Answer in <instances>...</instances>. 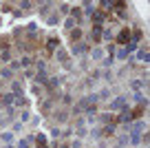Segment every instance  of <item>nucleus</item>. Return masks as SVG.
Returning <instances> with one entry per match:
<instances>
[{
  "mask_svg": "<svg viewBox=\"0 0 150 148\" xmlns=\"http://www.w3.org/2000/svg\"><path fill=\"white\" fill-rule=\"evenodd\" d=\"M99 122H102V124H106V126H110L112 122H115V117H112L110 113H102V115H99Z\"/></svg>",
  "mask_w": 150,
  "mask_h": 148,
  "instance_id": "obj_11",
  "label": "nucleus"
},
{
  "mask_svg": "<svg viewBox=\"0 0 150 148\" xmlns=\"http://www.w3.org/2000/svg\"><path fill=\"white\" fill-rule=\"evenodd\" d=\"M51 135H53V137H60L62 130H60V128H53V130H51Z\"/></svg>",
  "mask_w": 150,
  "mask_h": 148,
  "instance_id": "obj_41",
  "label": "nucleus"
},
{
  "mask_svg": "<svg viewBox=\"0 0 150 148\" xmlns=\"http://www.w3.org/2000/svg\"><path fill=\"white\" fill-rule=\"evenodd\" d=\"M33 62H35V60H33L31 56H24L22 60L18 62V64H20V66H24V69H31V64H33Z\"/></svg>",
  "mask_w": 150,
  "mask_h": 148,
  "instance_id": "obj_14",
  "label": "nucleus"
},
{
  "mask_svg": "<svg viewBox=\"0 0 150 148\" xmlns=\"http://www.w3.org/2000/svg\"><path fill=\"white\" fill-rule=\"evenodd\" d=\"M0 78H5V80H9V78H13V71L9 69V66H7V69H2L0 71Z\"/></svg>",
  "mask_w": 150,
  "mask_h": 148,
  "instance_id": "obj_27",
  "label": "nucleus"
},
{
  "mask_svg": "<svg viewBox=\"0 0 150 148\" xmlns=\"http://www.w3.org/2000/svg\"><path fill=\"white\" fill-rule=\"evenodd\" d=\"M112 62H115V58L108 56V58H104V60H102V66H104V69H108V66H112Z\"/></svg>",
  "mask_w": 150,
  "mask_h": 148,
  "instance_id": "obj_29",
  "label": "nucleus"
},
{
  "mask_svg": "<svg viewBox=\"0 0 150 148\" xmlns=\"http://www.w3.org/2000/svg\"><path fill=\"white\" fill-rule=\"evenodd\" d=\"M57 44H60V40H57L55 36H51V38L47 40V49H49V51H55V49H57Z\"/></svg>",
  "mask_w": 150,
  "mask_h": 148,
  "instance_id": "obj_10",
  "label": "nucleus"
},
{
  "mask_svg": "<svg viewBox=\"0 0 150 148\" xmlns=\"http://www.w3.org/2000/svg\"><path fill=\"white\" fill-rule=\"evenodd\" d=\"M128 42H130V29H124V31H119L117 44H128Z\"/></svg>",
  "mask_w": 150,
  "mask_h": 148,
  "instance_id": "obj_4",
  "label": "nucleus"
},
{
  "mask_svg": "<svg viewBox=\"0 0 150 148\" xmlns=\"http://www.w3.org/2000/svg\"><path fill=\"white\" fill-rule=\"evenodd\" d=\"M66 117H69V113H66V111H60V113H55V122H57V124L66 122Z\"/></svg>",
  "mask_w": 150,
  "mask_h": 148,
  "instance_id": "obj_22",
  "label": "nucleus"
},
{
  "mask_svg": "<svg viewBox=\"0 0 150 148\" xmlns=\"http://www.w3.org/2000/svg\"><path fill=\"white\" fill-rule=\"evenodd\" d=\"M132 135H128V144H132V146H137V144L141 142V135L139 133H135V130H130Z\"/></svg>",
  "mask_w": 150,
  "mask_h": 148,
  "instance_id": "obj_13",
  "label": "nucleus"
},
{
  "mask_svg": "<svg viewBox=\"0 0 150 148\" xmlns=\"http://www.w3.org/2000/svg\"><path fill=\"white\" fill-rule=\"evenodd\" d=\"M16 148H29V139H27V137H24V139H20Z\"/></svg>",
  "mask_w": 150,
  "mask_h": 148,
  "instance_id": "obj_36",
  "label": "nucleus"
},
{
  "mask_svg": "<svg viewBox=\"0 0 150 148\" xmlns=\"http://www.w3.org/2000/svg\"><path fill=\"white\" fill-rule=\"evenodd\" d=\"M115 148H124V146H115Z\"/></svg>",
  "mask_w": 150,
  "mask_h": 148,
  "instance_id": "obj_44",
  "label": "nucleus"
},
{
  "mask_svg": "<svg viewBox=\"0 0 150 148\" xmlns=\"http://www.w3.org/2000/svg\"><path fill=\"white\" fill-rule=\"evenodd\" d=\"M13 100H16V95H13V93H9V95L2 97V104H5V106H13Z\"/></svg>",
  "mask_w": 150,
  "mask_h": 148,
  "instance_id": "obj_19",
  "label": "nucleus"
},
{
  "mask_svg": "<svg viewBox=\"0 0 150 148\" xmlns=\"http://www.w3.org/2000/svg\"><path fill=\"white\" fill-rule=\"evenodd\" d=\"M135 102H137V104H141V106H146V97L141 95V93H135Z\"/></svg>",
  "mask_w": 150,
  "mask_h": 148,
  "instance_id": "obj_31",
  "label": "nucleus"
},
{
  "mask_svg": "<svg viewBox=\"0 0 150 148\" xmlns=\"http://www.w3.org/2000/svg\"><path fill=\"white\" fill-rule=\"evenodd\" d=\"M35 29H38V24H35V22H29V24H27V33H31V36L35 33Z\"/></svg>",
  "mask_w": 150,
  "mask_h": 148,
  "instance_id": "obj_34",
  "label": "nucleus"
},
{
  "mask_svg": "<svg viewBox=\"0 0 150 148\" xmlns=\"http://www.w3.org/2000/svg\"><path fill=\"white\" fill-rule=\"evenodd\" d=\"M115 111H124V108H128V100L126 97H117V100H112V104H110Z\"/></svg>",
  "mask_w": 150,
  "mask_h": 148,
  "instance_id": "obj_2",
  "label": "nucleus"
},
{
  "mask_svg": "<svg viewBox=\"0 0 150 148\" xmlns=\"http://www.w3.org/2000/svg\"><path fill=\"white\" fill-rule=\"evenodd\" d=\"M20 7H22V9H31L33 2H20Z\"/></svg>",
  "mask_w": 150,
  "mask_h": 148,
  "instance_id": "obj_39",
  "label": "nucleus"
},
{
  "mask_svg": "<svg viewBox=\"0 0 150 148\" xmlns=\"http://www.w3.org/2000/svg\"><path fill=\"white\" fill-rule=\"evenodd\" d=\"M60 148H71V146H69V144H62V146H60Z\"/></svg>",
  "mask_w": 150,
  "mask_h": 148,
  "instance_id": "obj_43",
  "label": "nucleus"
},
{
  "mask_svg": "<svg viewBox=\"0 0 150 148\" xmlns=\"http://www.w3.org/2000/svg\"><path fill=\"white\" fill-rule=\"evenodd\" d=\"M132 120V113L128 111V108H124V111H119V115L115 117V124H126V122Z\"/></svg>",
  "mask_w": 150,
  "mask_h": 148,
  "instance_id": "obj_1",
  "label": "nucleus"
},
{
  "mask_svg": "<svg viewBox=\"0 0 150 148\" xmlns=\"http://www.w3.org/2000/svg\"><path fill=\"white\" fill-rule=\"evenodd\" d=\"M112 58H117V60H128V58H130V53L126 51V46H122V49H117V51H115V56Z\"/></svg>",
  "mask_w": 150,
  "mask_h": 148,
  "instance_id": "obj_6",
  "label": "nucleus"
},
{
  "mask_svg": "<svg viewBox=\"0 0 150 148\" xmlns=\"http://www.w3.org/2000/svg\"><path fill=\"white\" fill-rule=\"evenodd\" d=\"M132 60H135V62H137V60H139V62H148L150 56H148V51H146V49H141V51H137L135 56H132Z\"/></svg>",
  "mask_w": 150,
  "mask_h": 148,
  "instance_id": "obj_5",
  "label": "nucleus"
},
{
  "mask_svg": "<svg viewBox=\"0 0 150 148\" xmlns=\"http://www.w3.org/2000/svg\"><path fill=\"white\" fill-rule=\"evenodd\" d=\"M117 142H119L117 146H126V144H128V135L126 133H119L117 135Z\"/></svg>",
  "mask_w": 150,
  "mask_h": 148,
  "instance_id": "obj_25",
  "label": "nucleus"
},
{
  "mask_svg": "<svg viewBox=\"0 0 150 148\" xmlns=\"http://www.w3.org/2000/svg\"><path fill=\"white\" fill-rule=\"evenodd\" d=\"M73 53L75 56H84V53H88V44H84V42H75V46H73Z\"/></svg>",
  "mask_w": 150,
  "mask_h": 148,
  "instance_id": "obj_3",
  "label": "nucleus"
},
{
  "mask_svg": "<svg viewBox=\"0 0 150 148\" xmlns=\"http://www.w3.org/2000/svg\"><path fill=\"white\" fill-rule=\"evenodd\" d=\"M29 117H31V113H29V111H22V113H20V120H22V122H29Z\"/></svg>",
  "mask_w": 150,
  "mask_h": 148,
  "instance_id": "obj_37",
  "label": "nucleus"
},
{
  "mask_svg": "<svg viewBox=\"0 0 150 148\" xmlns=\"http://www.w3.org/2000/svg\"><path fill=\"white\" fill-rule=\"evenodd\" d=\"M13 106H27V97H24V95H18V97L13 100Z\"/></svg>",
  "mask_w": 150,
  "mask_h": 148,
  "instance_id": "obj_23",
  "label": "nucleus"
},
{
  "mask_svg": "<svg viewBox=\"0 0 150 148\" xmlns=\"http://www.w3.org/2000/svg\"><path fill=\"white\" fill-rule=\"evenodd\" d=\"M57 86H60V78H51V80L47 82V88H51V91H55Z\"/></svg>",
  "mask_w": 150,
  "mask_h": 148,
  "instance_id": "obj_18",
  "label": "nucleus"
},
{
  "mask_svg": "<svg viewBox=\"0 0 150 148\" xmlns=\"http://www.w3.org/2000/svg\"><path fill=\"white\" fill-rule=\"evenodd\" d=\"M2 142L13 144V133H11V130H5V133H2Z\"/></svg>",
  "mask_w": 150,
  "mask_h": 148,
  "instance_id": "obj_24",
  "label": "nucleus"
},
{
  "mask_svg": "<svg viewBox=\"0 0 150 148\" xmlns=\"http://www.w3.org/2000/svg\"><path fill=\"white\" fill-rule=\"evenodd\" d=\"M35 69H38V73H47V64H44L42 60H38V64H35Z\"/></svg>",
  "mask_w": 150,
  "mask_h": 148,
  "instance_id": "obj_30",
  "label": "nucleus"
},
{
  "mask_svg": "<svg viewBox=\"0 0 150 148\" xmlns=\"http://www.w3.org/2000/svg\"><path fill=\"white\" fill-rule=\"evenodd\" d=\"M33 142L38 144V148H49V144H47V137H44L42 133H40V135H35V139H33Z\"/></svg>",
  "mask_w": 150,
  "mask_h": 148,
  "instance_id": "obj_9",
  "label": "nucleus"
},
{
  "mask_svg": "<svg viewBox=\"0 0 150 148\" xmlns=\"http://www.w3.org/2000/svg\"><path fill=\"white\" fill-rule=\"evenodd\" d=\"M91 135H93V137H95V139H99V137H104V135H102V126H97V128H93V130H91Z\"/></svg>",
  "mask_w": 150,
  "mask_h": 148,
  "instance_id": "obj_32",
  "label": "nucleus"
},
{
  "mask_svg": "<svg viewBox=\"0 0 150 148\" xmlns=\"http://www.w3.org/2000/svg\"><path fill=\"white\" fill-rule=\"evenodd\" d=\"M97 97H99V102H102V100H108V97H110V91H108V88H102V91L97 93Z\"/></svg>",
  "mask_w": 150,
  "mask_h": 148,
  "instance_id": "obj_28",
  "label": "nucleus"
},
{
  "mask_svg": "<svg viewBox=\"0 0 150 148\" xmlns=\"http://www.w3.org/2000/svg\"><path fill=\"white\" fill-rule=\"evenodd\" d=\"M0 62H11V51L9 49H0Z\"/></svg>",
  "mask_w": 150,
  "mask_h": 148,
  "instance_id": "obj_12",
  "label": "nucleus"
},
{
  "mask_svg": "<svg viewBox=\"0 0 150 148\" xmlns=\"http://www.w3.org/2000/svg\"><path fill=\"white\" fill-rule=\"evenodd\" d=\"M82 7H84V14H86V16H93V11H95V5H93V2H84Z\"/></svg>",
  "mask_w": 150,
  "mask_h": 148,
  "instance_id": "obj_21",
  "label": "nucleus"
},
{
  "mask_svg": "<svg viewBox=\"0 0 150 148\" xmlns=\"http://www.w3.org/2000/svg\"><path fill=\"white\" fill-rule=\"evenodd\" d=\"M130 86H132V91H139V88H144V86H146V80H132Z\"/></svg>",
  "mask_w": 150,
  "mask_h": 148,
  "instance_id": "obj_17",
  "label": "nucleus"
},
{
  "mask_svg": "<svg viewBox=\"0 0 150 148\" xmlns=\"http://www.w3.org/2000/svg\"><path fill=\"white\" fill-rule=\"evenodd\" d=\"M91 56H93V60L102 62V60H104V49H102V46H95L93 51H91Z\"/></svg>",
  "mask_w": 150,
  "mask_h": 148,
  "instance_id": "obj_7",
  "label": "nucleus"
},
{
  "mask_svg": "<svg viewBox=\"0 0 150 148\" xmlns=\"http://www.w3.org/2000/svg\"><path fill=\"white\" fill-rule=\"evenodd\" d=\"M33 78H35V71H33V69H27V80H33Z\"/></svg>",
  "mask_w": 150,
  "mask_h": 148,
  "instance_id": "obj_38",
  "label": "nucleus"
},
{
  "mask_svg": "<svg viewBox=\"0 0 150 148\" xmlns=\"http://www.w3.org/2000/svg\"><path fill=\"white\" fill-rule=\"evenodd\" d=\"M91 38H93L95 44H99V40H102V27H95V29H93V36H91Z\"/></svg>",
  "mask_w": 150,
  "mask_h": 148,
  "instance_id": "obj_16",
  "label": "nucleus"
},
{
  "mask_svg": "<svg viewBox=\"0 0 150 148\" xmlns=\"http://www.w3.org/2000/svg\"><path fill=\"white\" fill-rule=\"evenodd\" d=\"M71 148H82V142H80V139H75V142L71 144Z\"/></svg>",
  "mask_w": 150,
  "mask_h": 148,
  "instance_id": "obj_40",
  "label": "nucleus"
},
{
  "mask_svg": "<svg viewBox=\"0 0 150 148\" xmlns=\"http://www.w3.org/2000/svg\"><path fill=\"white\" fill-rule=\"evenodd\" d=\"M55 58L60 62H69V51H64V49H57L55 51Z\"/></svg>",
  "mask_w": 150,
  "mask_h": 148,
  "instance_id": "obj_15",
  "label": "nucleus"
},
{
  "mask_svg": "<svg viewBox=\"0 0 150 148\" xmlns=\"http://www.w3.org/2000/svg\"><path fill=\"white\" fill-rule=\"evenodd\" d=\"M2 148H13V144H7V146H2Z\"/></svg>",
  "mask_w": 150,
  "mask_h": 148,
  "instance_id": "obj_42",
  "label": "nucleus"
},
{
  "mask_svg": "<svg viewBox=\"0 0 150 148\" xmlns=\"http://www.w3.org/2000/svg\"><path fill=\"white\" fill-rule=\"evenodd\" d=\"M47 22L51 24V27H55V24L60 22V18H57V16H49V18H47Z\"/></svg>",
  "mask_w": 150,
  "mask_h": 148,
  "instance_id": "obj_33",
  "label": "nucleus"
},
{
  "mask_svg": "<svg viewBox=\"0 0 150 148\" xmlns=\"http://www.w3.org/2000/svg\"><path fill=\"white\" fill-rule=\"evenodd\" d=\"M69 11H71V5H66V2H64V5H60V14L62 16H66Z\"/></svg>",
  "mask_w": 150,
  "mask_h": 148,
  "instance_id": "obj_35",
  "label": "nucleus"
},
{
  "mask_svg": "<svg viewBox=\"0 0 150 148\" xmlns=\"http://www.w3.org/2000/svg\"><path fill=\"white\" fill-rule=\"evenodd\" d=\"M102 22H104V14H102L99 9H95V11H93V24H95V27H99Z\"/></svg>",
  "mask_w": 150,
  "mask_h": 148,
  "instance_id": "obj_8",
  "label": "nucleus"
},
{
  "mask_svg": "<svg viewBox=\"0 0 150 148\" xmlns=\"http://www.w3.org/2000/svg\"><path fill=\"white\" fill-rule=\"evenodd\" d=\"M80 38H82V29L75 27L73 31H71V40H73V42H80Z\"/></svg>",
  "mask_w": 150,
  "mask_h": 148,
  "instance_id": "obj_20",
  "label": "nucleus"
},
{
  "mask_svg": "<svg viewBox=\"0 0 150 148\" xmlns=\"http://www.w3.org/2000/svg\"><path fill=\"white\" fill-rule=\"evenodd\" d=\"M75 24H77V22H75L73 18H66V20H64V29H69V31H73Z\"/></svg>",
  "mask_w": 150,
  "mask_h": 148,
  "instance_id": "obj_26",
  "label": "nucleus"
}]
</instances>
